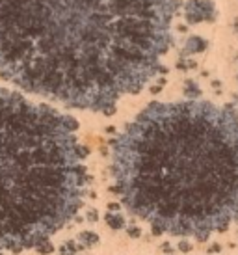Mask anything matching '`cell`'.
I'll list each match as a JSON object with an SVG mask.
<instances>
[{"instance_id":"obj_1","label":"cell","mask_w":238,"mask_h":255,"mask_svg":"<svg viewBox=\"0 0 238 255\" xmlns=\"http://www.w3.org/2000/svg\"><path fill=\"white\" fill-rule=\"evenodd\" d=\"M173 0H0V75L65 107L112 112L160 71Z\"/></svg>"},{"instance_id":"obj_2","label":"cell","mask_w":238,"mask_h":255,"mask_svg":"<svg viewBox=\"0 0 238 255\" xmlns=\"http://www.w3.org/2000/svg\"><path fill=\"white\" fill-rule=\"evenodd\" d=\"M112 175L154 233L207 241L238 222V116L207 101L151 105L118 136Z\"/></svg>"},{"instance_id":"obj_3","label":"cell","mask_w":238,"mask_h":255,"mask_svg":"<svg viewBox=\"0 0 238 255\" xmlns=\"http://www.w3.org/2000/svg\"><path fill=\"white\" fill-rule=\"evenodd\" d=\"M86 190L75 120L0 88V254L49 242L75 220Z\"/></svg>"},{"instance_id":"obj_4","label":"cell","mask_w":238,"mask_h":255,"mask_svg":"<svg viewBox=\"0 0 238 255\" xmlns=\"http://www.w3.org/2000/svg\"><path fill=\"white\" fill-rule=\"evenodd\" d=\"M106 222H108V226L114 227V229L125 227V218H123L121 213H108L106 214Z\"/></svg>"},{"instance_id":"obj_5","label":"cell","mask_w":238,"mask_h":255,"mask_svg":"<svg viewBox=\"0 0 238 255\" xmlns=\"http://www.w3.org/2000/svg\"><path fill=\"white\" fill-rule=\"evenodd\" d=\"M78 241L84 242L86 246H95L99 242V237L95 233H91V231H84V233L78 237Z\"/></svg>"},{"instance_id":"obj_6","label":"cell","mask_w":238,"mask_h":255,"mask_svg":"<svg viewBox=\"0 0 238 255\" xmlns=\"http://www.w3.org/2000/svg\"><path fill=\"white\" fill-rule=\"evenodd\" d=\"M78 252V248L75 246V241L67 242V244H63L62 248V255H75Z\"/></svg>"},{"instance_id":"obj_7","label":"cell","mask_w":238,"mask_h":255,"mask_svg":"<svg viewBox=\"0 0 238 255\" xmlns=\"http://www.w3.org/2000/svg\"><path fill=\"white\" fill-rule=\"evenodd\" d=\"M37 252H41V254H50L52 252V242H45L41 246H37Z\"/></svg>"},{"instance_id":"obj_8","label":"cell","mask_w":238,"mask_h":255,"mask_svg":"<svg viewBox=\"0 0 238 255\" xmlns=\"http://www.w3.org/2000/svg\"><path fill=\"white\" fill-rule=\"evenodd\" d=\"M181 250H182V252H188V250H190V244H181Z\"/></svg>"}]
</instances>
